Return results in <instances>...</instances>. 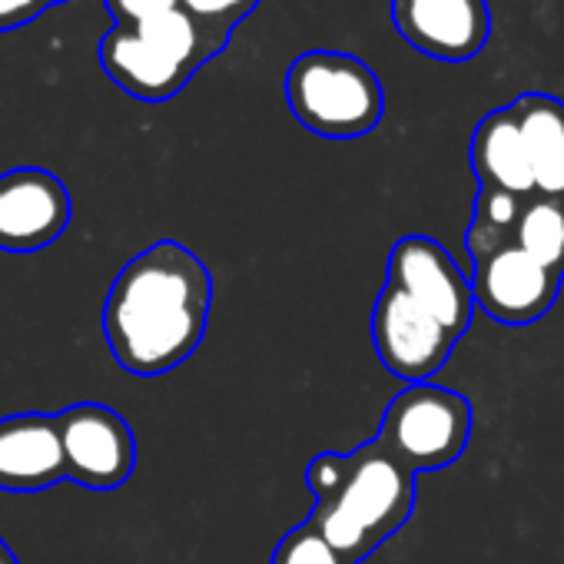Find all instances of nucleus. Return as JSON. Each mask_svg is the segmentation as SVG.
I'll return each mask as SVG.
<instances>
[{
	"label": "nucleus",
	"instance_id": "nucleus-15",
	"mask_svg": "<svg viewBox=\"0 0 564 564\" xmlns=\"http://www.w3.org/2000/svg\"><path fill=\"white\" fill-rule=\"evenodd\" d=\"M511 242L541 269L564 279V199L528 196L511 229Z\"/></svg>",
	"mask_w": 564,
	"mask_h": 564
},
{
	"label": "nucleus",
	"instance_id": "nucleus-16",
	"mask_svg": "<svg viewBox=\"0 0 564 564\" xmlns=\"http://www.w3.org/2000/svg\"><path fill=\"white\" fill-rule=\"evenodd\" d=\"M133 31H137L143 41H150L156 51H163L166 57H173L176 64H183L186 70H196V67L209 57V47H206V41H203L199 24H196L186 11H180V8L156 14V18L137 24Z\"/></svg>",
	"mask_w": 564,
	"mask_h": 564
},
{
	"label": "nucleus",
	"instance_id": "nucleus-7",
	"mask_svg": "<svg viewBox=\"0 0 564 564\" xmlns=\"http://www.w3.org/2000/svg\"><path fill=\"white\" fill-rule=\"evenodd\" d=\"M372 343L379 362L402 382H429L452 356L455 336L445 333L422 306L389 286L379 293L372 310Z\"/></svg>",
	"mask_w": 564,
	"mask_h": 564
},
{
	"label": "nucleus",
	"instance_id": "nucleus-6",
	"mask_svg": "<svg viewBox=\"0 0 564 564\" xmlns=\"http://www.w3.org/2000/svg\"><path fill=\"white\" fill-rule=\"evenodd\" d=\"M67 481L90 491H113L130 481L137 468V438L123 415L107 405L80 402L57 415Z\"/></svg>",
	"mask_w": 564,
	"mask_h": 564
},
{
	"label": "nucleus",
	"instance_id": "nucleus-23",
	"mask_svg": "<svg viewBox=\"0 0 564 564\" xmlns=\"http://www.w3.org/2000/svg\"><path fill=\"white\" fill-rule=\"evenodd\" d=\"M0 564H21V561H18V554L11 551V544H8L4 538H0Z\"/></svg>",
	"mask_w": 564,
	"mask_h": 564
},
{
	"label": "nucleus",
	"instance_id": "nucleus-14",
	"mask_svg": "<svg viewBox=\"0 0 564 564\" xmlns=\"http://www.w3.org/2000/svg\"><path fill=\"white\" fill-rule=\"evenodd\" d=\"M471 166H475L481 189H505L521 199L534 196L528 153H524L521 130H518L511 107H501L481 117L471 137Z\"/></svg>",
	"mask_w": 564,
	"mask_h": 564
},
{
	"label": "nucleus",
	"instance_id": "nucleus-8",
	"mask_svg": "<svg viewBox=\"0 0 564 564\" xmlns=\"http://www.w3.org/2000/svg\"><path fill=\"white\" fill-rule=\"evenodd\" d=\"M70 193L61 176L41 166L0 173V249L37 252L54 246L70 226Z\"/></svg>",
	"mask_w": 564,
	"mask_h": 564
},
{
	"label": "nucleus",
	"instance_id": "nucleus-22",
	"mask_svg": "<svg viewBox=\"0 0 564 564\" xmlns=\"http://www.w3.org/2000/svg\"><path fill=\"white\" fill-rule=\"evenodd\" d=\"M47 8L41 0H0V31H14L34 24Z\"/></svg>",
	"mask_w": 564,
	"mask_h": 564
},
{
	"label": "nucleus",
	"instance_id": "nucleus-3",
	"mask_svg": "<svg viewBox=\"0 0 564 564\" xmlns=\"http://www.w3.org/2000/svg\"><path fill=\"white\" fill-rule=\"evenodd\" d=\"M286 104L306 130L329 140H356L379 127L386 94L359 57L310 51L286 74Z\"/></svg>",
	"mask_w": 564,
	"mask_h": 564
},
{
	"label": "nucleus",
	"instance_id": "nucleus-21",
	"mask_svg": "<svg viewBox=\"0 0 564 564\" xmlns=\"http://www.w3.org/2000/svg\"><path fill=\"white\" fill-rule=\"evenodd\" d=\"M104 4L117 18V28H137L163 11H173L176 0H104Z\"/></svg>",
	"mask_w": 564,
	"mask_h": 564
},
{
	"label": "nucleus",
	"instance_id": "nucleus-20",
	"mask_svg": "<svg viewBox=\"0 0 564 564\" xmlns=\"http://www.w3.org/2000/svg\"><path fill=\"white\" fill-rule=\"evenodd\" d=\"M346 478V455L343 452H323L310 462L306 468V485L316 498V505L329 501Z\"/></svg>",
	"mask_w": 564,
	"mask_h": 564
},
{
	"label": "nucleus",
	"instance_id": "nucleus-2",
	"mask_svg": "<svg viewBox=\"0 0 564 564\" xmlns=\"http://www.w3.org/2000/svg\"><path fill=\"white\" fill-rule=\"evenodd\" d=\"M412 508L415 475L372 438L346 455L339 491L313 508L310 524L346 564H359L409 521Z\"/></svg>",
	"mask_w": 564,
	"mask_h": 564
},
{
	"label": "nucleus",
	"instance_id": "nucleus-11",
	"mask_svg": "<svg viewBox=\"0 0 564 564\" xmlns=\"http://www.w3.org/2000/svg\"><path fill=\"white\" fill-rule=\"evenodd\" d=\"M67 481L57 415L21 412L0 419V491H47Z\"/></svg>",
	"mask_w": 564,
	"mask_h": 564
},
{
	"label": "nucleus",
	"instance_id": "nucleus-19",
	"mask_svg": "<svg viewBox=\"0 0 564 564\" xmlns=\"http://www.w3.org/2000/svg\"><path fill=\"white\" fill-rule=\"evenodd\" d=\"M521 206L524 199L514 196V193H505V189H481L478 199H475V223L495 229V232H505L511 236L518 216H521Z\"/></svg>",
	"mask_w": 564,
	"mask_h": 564
},
{
	"label": "nucleus",
	"instance_id": "nucleus-9",
	"mask_svg": "<svg viewBox=\"0 0 564 564\" xmlns=\"http://www.w3.org/2000/svg\"><path fill=\"white\" fill-rule=\"evenodd\" d=\"M561 275L541 269L514 242L475 262L471 300L501 326H531L557 300Z\"/></svg>",
	"mask_w": 564,
	"mask_h": 564
},
{
	"label": "nucleus",
	"instance_id": "nucleus-5",
	"mask_svg": "<svg viewBox=\"0 0 564 564\" xmlns=\"http://www.w3.org/2000/svg\"><path fill=\"white\" fill-rule=\"evenodd\" d=\"M389 286L422 306L455 339L471 326V282L432 236H402L389 252Z\"/></svg>",
	"mask_w": 564,
	"mask_h": 564
},
{
	"label": "nucleus",
	"instance_id": "nucleus-17",
	"mask_svg": "<svg viewBox=\"0 0 564 564\" xmlns=\"http://www.w3.org/2000/svg\"><path fill=\"white\" fill-rule=\"evenodd\" d=\"M269 564H346V561L323 541V534L310 521H303L275 544Z\"/></svg>",
	"mask_w": 564,
	"mask_h": 564
},
{
	"label": "nucleus",
	"instance_id": "nucleus-4",
	"mask_svg": "<svg viewBox=\"0 0 564 564\" xmlns=\"http://www.w3.org/2000/svg\"><path fill=\"white\" fill-rule=\"evenodd\" d=\"M471 438V405L465 395L415 382L402 389L379 429L382 448L402 462L412 475L415 471H435L462 458L465 445Z\"/></svg>",
	"mask_w": 564,
	"mask_h": 564
},
{
	"label": "nucleus",
	"instance_id": "nucleus-13",
	"mask_svg": "<svg viewBox=\"0 0 564 564\" xmlns=\"http://www.w3.org/2000/svg\"><path fill=\"white\" fill-rule=\"evenodd\" d=\"M531 166L534 196L564 199V104L551 94H524L511 104Z\"/></svg>",
	"mask_w": 564,
	"mask_h": 564
},
{
	"label": "nucleus",
	"instance_id": "nucleus-24",
	"mask_svg": "<svg viewBox=\"0 0 564 564\" xmlns=\"http://www.w3.org/2000/svg\"><path fill=\"white\" fill-rule=\"evenodd\" d=\"M41 4H44V8H51V4H64V0H41Z\"/></svg>",
	"mask_w": 564,
	"mask_h": 564
},
{
	"label": "nucleus",
	"instance_id": "nucleus-18",
	"mask_svg": "<svg viewBox=\"0 0 564 564\" xmlns=\"http://www.w3.org/2000/svg\"><path fill=\"white\" fill-rule=\"evenodd\" d=\"M176 8L186 11L199 24V31L219 28V34L226 37L229 28L256 8V0H176Z\"/></svg>",
	"mask_w": 564,
	"mask_h": 564
},
{
	"label": "nucleus",
	"instance_id": "nucleus-1",
	"mask_svg": "<svg viewBox=\"0 0 564 564\" xmlns=\"http://www.w3.org/2000/svg\"><path fill=\"white\" fill-rule=\"evenodd\" d=\"M213 306L206 262L163 239L133 256L104 303V339L130 376L156 379L183 366L203 343Z\"/></svg>",
	"mask_w": 564,
	"mask_h": 564
},
{
	"label": "nucleus",
	"instance_id": "nucleus-12",
	"mask_svg": "<svg viewBox=\"0 0 564 564\" xmlns=\"http://www.w3.org/2000/svg\"><path fill=\"white\" fill-rule=\"evenodd\" d=\"M100 64L120 90H127L130 97L147 100V104L176 97L186 87V80L193 77V70H186L173 57L156 51L133 28H113L104 37Z\"/></svg>",
	"mask_w": 564,
	"mask_h": 564
},
{
	"label": "nucleus",
	"instance_id": "nucleus-10",
	"mask_svg": "<svg viewBox=\"0 0 564 564\" xmlns=\"http://www.w3.org/2000/svg\"><path fill=\"white\" fill-rule=\"evenodd\" d=\"M395 31L435 61H471L491 37L488 0H392Z\"/></svg>",
	"mask_w": 564,
	"mask_h": 564
}]
</instances>
